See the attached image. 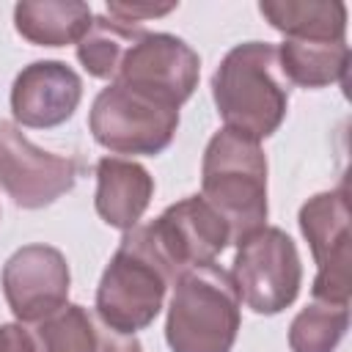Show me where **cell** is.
I'll return each mask as SVG.
<instances>
[{"label":"cell","instance_id":"6da1fadb","mask_svg":"<svg viewBox=\"0 0 352 352\" xmlns=\"http://www.w3.org/2000/svg\"><path fill=\"white\" fill-rule=\"evenodd\" d=\"M212 99L226 129L253 140L278 132L289 110V82L275 44L245 41L228 50L212 74Z\"/></svg>","mask_w":352,"mask_h":352},{"label":"cell","instance_id":"7a4b0ae2","mask_svg":"<svg viewBox=\"0 0 352 352\" xmlns=\"http://www.w3.org/2000/svg\"><path fill=\"white\" fill-rule=\"evenodd\" d=\"M201 198L223 217L231 242L267 226V157L258 140L217 129L201 162Z\"/></svg>","mask_w":352,"mask_h":352},{"label":"cell","instance_id":"3957f363","mask_svg":"<svg viewBox=\"0 0 352 352\" xmlns=\"http://www.w3.org/2000/svg\"><path fill=\"white\" fill-rule=\"evenodd\" d=\"M242 324V300L231 272L206 264L173 283L165 341L170 352H231Z\"/></svg>","mask_w":352,"mask_h":352},{"label":"cell","instance_id":"277c9868","mask_svg":"<svg viewBox=\"0 0 352 352\" xmlns=\"http://www.w3.org/2000/svg\"><path fill=\"white\" fill-rule=\"evenodd\" d=\"M173 278L157 258L143 226L124 231L96 286V316L124 336L146 330L162 311Z\"/></svg>","mask_w":352,"mask_h":352},{"label":"cell","instance_id":"5b68a950","mask_svg":"<svg viewBox=\"0 0 352 352\" xmlns=\"http://www.w3.org/2000/svg\"><path fill=\"white\" fill-rule=\"evenodd\" d=\"M231 280L239 300L264 316L289 308L302 286V264L294 239L278 228L264 226L236 242Z\"/></svg>","mask_w":352,"mask_h":352},{"label":"cell","instance_id":"8992f818","mask_svg":"<svg viewBox=\"0 0 352 352\" xmlns=\"http://www.w3.org/2000/svg\"><path fill=\"white\" fill-rule=\"evenodd\" d=\"M88 129L113 154H162L179 129V110L118 82L102 88L88 113Z\"/></svg>","mask_w":352,"mask_h":352},{"label":"cell","instance_id":"52a82bcc","mask_svg":"<svg viewBox=\"0 0 352 352\" xmlns=\"http://www.w3.org/2000/svg\"><path fill=\"white\" fill-rule=\"evenodd\" d=\"M143 231L173 283L187 270L214 264L231 245L228 226L201 195H187L170 204L157 220L143 226Z\"/></svg>","mask_w":352,"mask_h":352},{"label":"cell","instance_id":"ba28073f","mask_svg":"<svg viewBox=\"0 0 352 352\" xmlns=\"http://www.w3.org/2000/svg\"><path fill=\"white\" fill-rule=\"evenodd\" d=\"M198 77L201 58L184 38L146 30L126 50L113 82L179 110L195 94Z\"/></svg>","mask_w":352,"mask_h":352},{"label":"cell","instance_id":"9c48e42d","mask_svg":"<svg viewBox=\"0 0 352 352\" xmlns=\"http://www.w3.org/2000/svg\"><path fill=\"white\" fill-rule=\"evenodd\" d=\"M300 231L308 239V248L316 261L314 297L349 302L352 280V236H349V201L346 190H324L311 195L297 214Z\"/></svg>","mask_w":352,"mask_h":352},{"label":"cell","instance_id":"30bf717a","mask_svg":"<svg viewBox=\"0 0 352 352\" xmlns=\"http://www.w3.org/2000/svg\"><path fill=\"white\" fill-rule=\"evenodd\" d=\"M77 160L33 146L22 129L0 118V184L22 209H41L77 182Z\"/></svg>","mask_w":352,"mask_h":352},{"label":"cell","instance_id":"8fae6325","mask_svg":"<svg viewBox=\"0 0 352 352\" xmlns=\"http://www.w3.org/2000/svg\"><path fill=\"white\" fill-rule=\"evenodd\" d=\"M3 294L19 322H38L66 305L72 272L66 256L52 245H25L3 264Z\"/></svg>","mask_w":352,"mask_h":352},{"label":"cell","instance_id":"7c38bea8","mask_svg":"<svg viewBox=\"0 0 352 352\" xmlns=\"http://www.w3.org/2000/svg\"><path fill=\"white\" fill-rule=\"evenodd\" d=\"M82 99L80 74L63 60H33L11 85V116L30 129H50L69 121Z\"/></svg>","mask_w":352,"mask_h":352},{"label":"cell","instance_id":"4fadbf2b","mask_svg":"<svg viewBox=\"0 0 352 352\" xmlns=\"http://www.w3.org/2000/svg\"><path fill=\"white\" fill-rule=\"evenodd\" d=\"M36 352H143L135 336L104 324L96 311L66 302L30 327Z\"/></svg>","mask_w":352,"mask_h":352},{"label":"cell","instance_id":"5bb4252c","mask_svg":"<svg viewBox=\"0 0 352 352\" xmlns=\"http://www.w3.org/2000/svg\"><path fill=\"white\" fill-rule=\"evenodd\" d=\"M151 198H154V179L140 162L124 157H102L96 162L94 206L107 226L118 231L135 228L143 212L148 209Z\"/></svg>","mask_w":352,"mask_h":352},{"label":"cell","instance_id":"9a60e30c","mask_svg":"<svg viewBox=\"0 0 352 352\" xmlns=\"http://www.w3.org/2000/svg\"><path fill=\"white\" fill-rule=\"evenodd\" d=\"M94 14L80 0H22L14 6V28L36 47L77 44Z\"/></svg>","mask_w":352,"mask_h":352},{"label":"cell","instance_id":"2e32d148","mask_svg":"<svg viewBox=\"0 0 352 352\" xmlns=\"http://www.w3.org/2000/svg\"><path fill=\"white\" fill-rule=\"evenodd\" d=\"M258 11L286 38L346 41V6L341 0H261Z\"/></svg>","mask_w":352,"mask_h":352},{"label":"cell","instance_id":"e0dca14e","mask_svg":"<svg viewBox=\"0 0 352 352\" xmlns=\"http://www.w3.org/2000/svg\"><path fill=\"white\" fill-rule=\"evenodd\" d=\"M275 50L286 82H294L300 88H327L333 82H341L349 66L346 41L283 38Z\"/></svg>","mask_w":352,"mask_h":352},{"label":"cell","instance_id":"ac0fdd59","mask_svg":"<svg viewBox=\"0 0 352 352\" xmlns=\"http://www.w3.org/2000/svg\"><path fill=\"white\" fill-rule=\"evenodd\" d=\"M143 28L124 25L113 16H94L88 30L77 41V60L91 77L110 80L116 77L126 50L143 36Z\"/></svg>","mask_w":352,"mask_h":352},{"label":"cell","instance_id":"d6986e66","mask_svg":"<svg viewBox=\"0 0 352 352\" xmlns=\"http://www.w3.org/2000/svg\"><path fill=\"white\" fill-rule=\"evenodd\" d=\"M349 330V302L311 300L289 324L292 352H336Z\"/></svg>","mask_w":352,"mask_h":352},{"label":"cell","instance_id":"ffe728a7","mask_svg":"<svg viewBox=\"0 0 352 352\" xmlns=\"http://www.w3.org/2000/svg\"><path fill=\"white\" fill-rule=\"evenodd\" d=\"M176 8V3H118V0H110L107 3V14L124 25H132V28H143L146 19H157V16H165Z\"/></svg>","mask_w":352,"mask_h":352},{"label":"cell","instance_id":"44dd1931","mask_svg":"<svg viewBox=\"0 0 352 352\" xmlns=\"http://www.w3.org/2000/svg\"><path fill=\"white\" fill-rule=\"evenodd\" d=\"M0 352H36L30 330L22 327V322L0 324Z\"/></svg>","mask_w":352,"mask_h":352}]
</instances>
